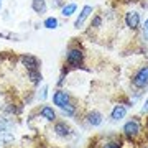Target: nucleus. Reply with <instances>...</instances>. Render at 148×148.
Instances as JSON below:
<instances>
[{
  "label": "nucleus",
  "instance_id": "1",
  "mask_svg": "<svg viewBox=\"0 0 148 148\" xmlns=\"http://www.w3.org/2000/svg\"><path fill=\"white\" fill-rule=\"evenodd\" d=\"M142 122L138 117H133L132 120H128L125 125H123V135L128 138V140H137L140 135H142Z\"/></svg>",
  "mask_w": 148,
  "mask_h": 148
},
{
  "label": "nucleus",
  "instance_id": "2",
  "mask_svg": "<svg viewBox=\"0 0 148 148\" xmlns=\"http://www.w3.org/2000/svg\"><path fill=\"white\" fill-rule=\"evenodd\" d=\"M84 63V51L81 48H69L66 54V64L69 68H79Z\"/></svg>",
  "mask_w": 148,
  "mask_h": 148
},
{
  "label": "nucleus",
  "instance_id": "3",
  "mask_svg": "<svg viewBox=\"0 0 148 148\" xmlns=\"http://www.w3.org/2000/svg\"><path fill=\"white\" fill-rule=\"evenodd\" d=\"M132 86L135 89H145L148 87V66H143L133 74L132 77Z\"/></svg>",
  "mask_w": 148,
  "mask_h": 148
},
{
  "label": "nucleus",
  "instance_id": "4",
  "mask_svg": "<svg viewBox=\"0 0 148 148\" xmlns=\"http://www.w3.org/2000/svg\"><path fill=\"white\" fill-rule=\"evenodd\" d=\"M20 61L27 68V73H30V71H40V59L36 56H33V54H23V56H20Z\"/></svg>",
  "mask_w": 148,
  "mask_h": 148
},
{
  "label": "nucleus",
  "instance_id": "5",
  "mask_svg": "<svg viewBox=\"0 0 148 148\" xmlns=\"http://www.w3.org/2000/svg\"><path fill=\"white\" fill-rule=\"evenodd\" d=\"M125 25H127L132 32H137L140 28V13L135 10H130L125 13Z\"/></svg>",
  "mask_w": 148,
  "mask_h": 148
},
{
  "label": "nucleus",
  "instance_id": "6",
  "mask_svg": "<svg viewBox=\"0 0 148 148\" xmlns=\"http://www.w3.org/2000/svg\"><path fill=\"white\" fill-rule=\"evenodd\" d=\"M69 102H71V97H69V94L66 92V90L58 89L53 94V104L54 106H58L59 109H63L64 106H68Z\"/></svg>",
  "mask_w": 148,
  "mask_h": 148
},
{
  "label": "nucleus",
  "instance_id": "7",
  "mask_svg": "<svg viewBox=\"0 0 148 148\" xmlns=\"http://www.w3.org/2000/svg\"><path fill=\"white\" fill-rule=\"evenodd\" d=\"M92 12H94V8H92L90 5H84V7H82V10H81L79 16H77V20H76V23H74V28H77V30H79V28L84 27L86 20L92 15Z\"/></svg>",
  "mask_w": 148,
  "mask_h": 148
},
{
  "label": "nucleus",
  "instance_id": "8",
  "mask_svg": "<svg viewBox=\"0 0 148 148\" xmlns=\"http://www.w3.org/2000/svg\"><path fill=\"white\" fill-rule=\"evenodd\" d=\"M54 133H56L58 137L66 138V137H71V135H73V128L69 127L66 122H56V123H54Z\"/></svg>",
  "mask_w": 148,
  "mask_h": 148
},
{
  "label": "nucleus",
  "instance_id": "9",
  "mask_svg": "<svg viewBox=\"0 0 148 148\" xmlns=\"http://www.w3.org/2000/svg\"><path fill=\"white\" fill-rule=\"evenodd\" d=\"M86 119H87V123H89L90 127H99L102 123V120H104V117H102V114L99 110H90L86 115Z\"/></svg>",
  "mask_w": 148,
  "mask_h": 148
},
{
  "label": "nucleus",
  "instance_id": "10",
  "mask_svg": "<svg viewBox=\"0 0 148 148\" xmlns=\"http://www.w3.org/2000/svg\"><path fill=\"white\" fill-rule=\"evenodd\" d=\"M127 115V107L122 106V104H117L114 109H112V114H110V119L114 122H120L122 119H125Z\"/></svg>",
  "mask_w": 148,
  "mask_h": 148
},
{
  "label": "nucleus",
  "instance_id": "11",
  "mask_svg": "<svg viewBox=\"0 0 148 148\" xmlns=\"http://www.w3.org/2000/svg\"><path fill=\"white\" fill-rule=\"evenodd\" d=\"M40 115H41L45 120H48V122H54L56 120V112L53 110V107H49V106H43L41 109H40Z\"/></svg>",
  "mask_w": 148,
  "mask_h": 148
},
{
  "label": "nucleus",
  "instance_id": "12",
  "mask_svg": "<svg viewBox=\"0 0 148 148\" xmlns=\"http://www.w3.org/2000/svg\"><path fill=\"white\" fill-rule=\"evenodd\" d=\"M76 10H77V5H76V3H66V5H63V8H61V15H63L64 18H69V16H73L74 13H76Z\"/></svg>",
  "mask_w": 148,
  "mask_h": 148
},
{
  "label": "nucleus",
  "instance_id": "13",
  "mask_svg": "<svg viewBox=\"0 0 148 148\" xmlns=\"http://www.w3.org/2000/svg\"><path fill=\"white\" fill-rule=\"evenodd\" d=\"M32 8L35 10V13L43 15L46 12V2L45 0H32Z\"/></svg>",
  "mask_w": 148,
  "mask_h": 148
},
{
  "label": "nucleus",
  "instance_id": "14",
  "mask_svg": "<svg viewBox=\"0 0 148 148\" xmlns=\"http://www.w3.org/2000/svg\"><path fill=\"white\" fill-rule=\"evenodd\" d=\"M43 27L48 28V30H56L59 27V20L56 16H48L46 20L43 21Z\"/></svg>",
  "mask_w": 148,
  "mask_h": 148
},
{
  "label": "nucleus",
  "instance_id": "15",
  "mask_svg": "<svg viewBox=\"0 0 148 148\" xmlns=\"http://www.w3.org/2000/svg\"><path fill=\"white\" fill-rule=\"evenodd\" d=\"M13 135L10 132H0V147H3V145H10L13 143Z\"/></svg>",
  "mask_w": 148,
  "mask_h": 148
},
{
  "label": "nucleus",
  "instance_id": "16",
  "mask_svg": "<svg viewBox=\"0 0 148 148\" xmlns=\"http://www.w3.org/2000/svg\"><path fill=\"white\" fill-rule=\"evenodd\" d=\"M28 77H30V81H32L35 86H38L43 81V76H41L40 71H30V73H28Z\"/></svg>",
  "mask_w": 148,
  "mask_h": 148
},
{
  "label": "nucleus",
  "instance_id": "17",
  "mask_svg": "<svg viewBox=\"0 0 148 148\" xmlns=\"http://www.w3.org/2000/svg\"><path fill=\"white\" fill-rule=\"evenodd\" d=\"M61 110H63V114H64V115H68V117L76 115V106H73L71 102H69L68 106H64L63 109H61Z\"/></svg>",
  "mask_w": 148,
  "mask_h": 148
},
{
  "label": "nucleus",
  "instance_id": "18",
  "mask_svg": "<svg viewBox=\"0 0 148 148\" xmlns=\"http://www.w3.org/2000/svg\"><path fill=\"white\" fill-rule=\"evenodd\" d=\"M13 127V123H12L10 120H7V119H0V132H8L10 128Z\"/></svg>",
  "mask_w": 148,
  "mask_h": 148
},
{
  "label": "nucleus",
  "instance_id": "19",
  "mask_svg": "<svg viewBox=\"0 0 148 148\" xmlns=\"http://www.w3.org/2000/svg\"><path fill=\"white\" fill-rule=\"evenodd\" d=\"M122 140H109V142L104 143V147L102 148H122Z\"/></svg>",
  "mask_w": 148,
  "mask_h": 148
},
{
  "label": "nucleus",
  "instance_id": "20",
  "mask_svg": "<svg viewBox=\"0 0 148 148\" xmlns=\"http://www.w3.org/2000/svg\"><path fill=\"white\" fill-rule=\"evenodd\" d=\"M90 27L101 28V27H102V16H101V15H95L94 18H92V23H90Z\"/></svg>",
  "mask_w": 148,
  "mask_h": 148
},
{
  "label": "nucleus",
  "instance_id": "21",
  "mask_svg": "<svg viewBox=\"0 0 148 148\" xmlns=\"http://www.w3.org/2000/svg\"><path fill=\"white\" fill-rule=\"evenodd\" d=\"M46 97H48V86H43L41 94H40V99H41V101H45Z\"/></svg>",
  "mask_w": 148,
  "mask_h": 148
},
{
  "label": "nucleus",
  "instance_id": "22",
  "mask_svg": "<svg viewBox=\"0 0 148 148\" xmlns=\"http://www.w3.org/2000/svg\"><path fill=\"white\" fill-rule=\"evenodd\" d=\"M143 38L148 40V18L145 20V23H143Z\"/></svg>",
  "mask_w": 148,
  "mask_h": 148
},
{
  "label": "nucleus",
  "instance_id": "23",
  "mask_svg": "<svg viewBox=\"0 0 148 148\" xmlns=\"http://www.w3.org/2000/svg\"><path fill=\"white\" fill-rule=\"evenodd\" d=\"M142 115H148V99L145 101V104H143V107H142Z\"/></svg>",
  "mask_w": 148,
  "mask_h": 148
},
{
  "label": "nucleus",
  "instance_id": "24",
  "mask_svg": "<svg viewBox=\"0 0 148 148\" xmlns=\"http://www.w3.org/2000/svg\"><path fill=\"white\" fill-rule=\"evenodd\" d=\"M147 130H148V119H147Z\"/></svg>",
  "mask_w": 148,
  "mask_h": 148
},
{
  "label": "nucleus",
  "instance_id": "25",
  "mask_svg": "<svg viewBox=\"0 0 148 148\" xmlns=\"http://www.w3.org/2000/svg\"><path fill=\"white\" fill-rule=\"evenodd\" d=\"M0 8H2V0H0Z\"/></svg>",
  "mask_w": 148,
  "mask_h": 148
}]
</instances>
